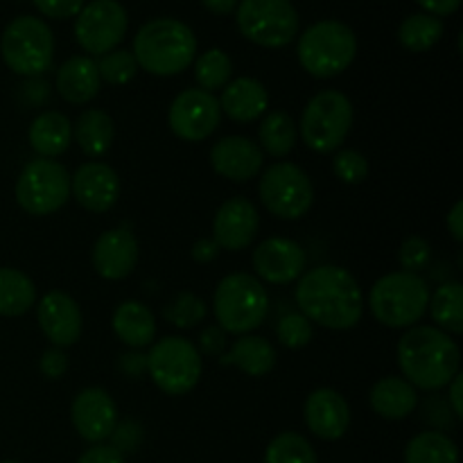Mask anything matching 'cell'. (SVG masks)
<instances>
[{
    "instance_id": "1",
    "label": "cell",
    "mask_w": 463,
    "mask_h": 463,
    "mask_svg": "<svg viewBox=\"0 0 463 463\" xmlns=\"http://www.w3.org/2000/svg\"><path fill=\"white\" fill-rule=\"evenodd\" d=\"M297 306L312 326L351 330L364 315V294L351 271L337 265H321L303 271L298 279Z\"/></svg>"
},
{
    "instance_id": "2",
    "label": "cell",
    "mask_w": 463,
    "mask_h": 463,
    "mask_svg": "<svg viewBox=\"0 0 463 463\" xmlns=\"http://www.w3.org/2000/svg\"><path fill=\"white\" fill-rule=\"evenodd\" d=\"M398 366L414 389L439 392L459 373L461 351L437 326H411L398 342Z\"/></svg>"
},
{
    "instance_id": "3",
    "label": "cell",
    "mask_w": 463,
    "mask_h": 463,
    "mask_svg": "<svg viewBox=\"0 0 463 463\" xmlns=\"http://www.w3.org/2000/svg\"><path fill=\"white\" fill-rule=\"evenodd\" d=\"M131 54L138 68L149 75H179L197 57V36L176 18H154L138 30Z\"/></svg>"
},
{
    "instance_id": "4",
    "label": "cell",
    "mask_w": 463,
    "mask_h": 463,
    "mask_svg": "<svg viewBox=\"0 0 463 463\" xmlns=\"http://www.w3.org/2000/svg\"><path fill=\"white\" fill-rule=\"evenodd\" d=\"M269 297L260 279L251 274H229L220 280L213 298L217 326L229 335H249L265 324Z\"/></svg>"
},
{
    "instance_id": "5",
    "label": "cell",
    "mask_w": 463,
    "mask_h": 463,
    "mask_svg": "<svg viewBox=\"0 0 463 463\" xmlns=\"http://www.w3.org/2000/svg\"><path fill=\"white\" fill-rule=\"evenodd\" d=\"M303 71L317 80H330L348 71L357 57V36L346 23L319 21L307 27L297 45Z\"/></svg>"
},
{
    "instance_id": "6",
    "label": "cell",
    "mask_w": 463,
    "mask_h": 463,
    "mask_svg": "<svg viewBox=\"0 0 463 463\" xmlns=\"http://www.w3.org/2000/svg\"><path fill=\"white\" fill-rule=\"evenodd\" d=\"M430 288L419 274L393 271L375 280L369 307L384 328H411L428 312Z\"/></svg>"
},
{
    "instance_id": "7",
    "label": "cell",
    "mask_w": 463,
    "mask_h": 463,
    "mask_svg": "<svg viewBox=\"0 0 463 463\" xmlns=\"http://www.w3.org/2000/svg\"><path fill=\"white\" fill-rule=\"evenodd\" d=\"M0 52L12 72L21 77H41L52 66V30L36 16L14 18L3 32Z\"/></svg>"
},
{
    "instance_id": "8",
    "label": "cell",
    "mask_w": 463,
    "mask_h": 463,
    "mask_svg": "<svg viewBox=\"0 0 463 463\" xmlns=\"http://www.w3.org/2000/svg\"><path fill=\"white\" fill-rule=\"evenodd\" d=\"M355 111L351 99L339 90H321L301 113V138L312 152L330 154L342 147L351 134Z\"/></svg>"
},
{
    "instance_id": "9",
    "label": "cell",
    "mask_w": 463,
    "mask_h": 463,
    "mask_svg": "<svg viewBox=\"0 0 463 463\" xmlns=\"http://www.w3.org/2000/svg\"><path fill=\"white\" fill-rule=\"evenodd\" d=\"M202 355L185 337H165L147 353V375L167 396H185L202 378Z\"/></svg>"
},
{
    "instance_id": "10",
    "label": "cell",
    "mask_w": 463,
    "mask_h": 463,
    "mask_svg": "<svg viewBox=\"0 0 463 463\" xmlns=\"http://www.w3.org/2000/svg\"><path fill=\"white\" fill-rule=\"evenodd\" d=\"M235 21L240 34L262 48H285L298 34V14L289 0H242Z\"/></svg>"
},
{
    "instance_id": "11",
    "label": "cell",
    "mask_w": 463,
    "mask_h": 463,
    "mask_svg": "<svg viewBox=\"0 0 463 463\" xmlns=\"http://www.w3.org/2000/svg\"><path fill=\"white\" fill-rule=\"evenodd\" d=\"M71 199V175L52 158H34L23 167L16 181V202L34 217L61 211Z\"/></svg>"
},
{
    "instance_id": "12",
    "label": "cell",
    "mask_w": 463,
    "mask_h": 463,
    "mask_svg": "<svg viewBox=\"0 0 463 463\" xmlns=\"http://www.w3.org/2000/svg\"><path fill=\"white\" fill-rule=\"evenodd\" d=\"M260 202L279 220H301L315 203V185L306 170L288 161L274 163L260 176Z\"/></svg>"
},
{
    "instance_id": "13",
    "label": "cell",
    "mask_w": 463,
    "mask_h": 463,
    "mask_svg": "<svg viewBox=\"0 0 463 463\" xmlns=\"http://www.w3.org/2000/svg\"><path fill=\"white\" fill-rule=\"evenodd\" d=\"M129 16L118 0H93L77 14L75 39L93 57L111 52L125 39Z\"/></svg>"
},
{
    "instance_id": "14",
    "label": "cell",
    "mask_w": 463,
    "mask_h": 463,
    "mask_svg": "<svg viewBox=\"0 0 463 463\" xmlns=\"http://www.w3.org/2000/svg\"><path fill=\"white\" fill-rule=\"evenodd\" d=\"M167 122L176 138L202 143L211 138L222 122L220 99L203 89H185L172 99Z\"/></svg>"
},
{
    "instance_id": "15",
    "label": "cell",
    "mask_w": 463,
    "mask_h": 463,
    "mask_svg": "<svg viewBox=\"0 0 463 463\" xmlns=\"http://www.w3.org/2000/svg\"><path fill=\"white\" fill-rule=\"evenodd\" d=\"M71 419L77 434L84 441L98 446V443L111 439L118 425V407L107 389L89 387L81 389L72 401Z\"/></svg>"
},
{
    "instance_id": "16",
    "label": "cell",
    "mask_w": 463,
    "mask_h": 463,
    "mask_svg": "<svg viewBox=\"0 0 463 463\" xmlns=\"http://www.w3.org/2000/svg\"><path fill=\"white\" fill-rule=\"evenodd\" d=\"M253 269L265 283H294L306 271V251L289 238H267L253 251Z\"/></svg>"
},
{
    "instance_id": "17",
    "label": "cell",
    "mask_w": 463,
    "mask_h": 463,
    "mask_svg": "<svg viewBox=\"0 0 463 463\" xmlns=\"http://www.w3.org/2000/svg\"><path fill=\"white\" fill-rule=\"evenodd\" d=\"M260 229V215L247 197H233L222 203L213 220V240L226 251H242Z\"/></svg>"
},
{
    "instance_id": "18",
    "label": "cell",
    "mask_w": 463,
    "mask_h": 463,
    "mask_svg": "<svg viewBox=\"0 0 463 463\" xmlns=\"http://www.w3.org/2000/svg\"><path fill=\"white\" fill-rule=\"evenodd\" d=\"M36 319L48 342L57 348H68L81 337V310L66 292H48L36 306Z\"/></svg>"
},
{
    "instance_id": "19",
    "label": "cell",
    "mask_w": 463,
    "mask_h": 463,
    "mask_svg": "<svg viewBox=\"0 0 463 463\" xmlns=\"http://www.w3.org/2000/svg\"><path fill=\"white\" fill-rule=\"evenodd\" d=\"M71 194L84 211L107 213L116 206L120 197V179L118 172L107 163L90 161L77 167L71 179Z\"/></svg>"
},
{
    "instance_id": "20",
    "label": "cell",
    "mask_w": 463,
    "mask_h": 463,
    "mask_svg": "<svg viewBox=\"0 0 463 463\" xmlns=\"http://www.w3.org/2000/svg\"><path fill=\"white\" fill-rule=\"evenodd\" d=\"M306 425L321 441H339L351 428V407L346 398L328 387L315 389L303 405Z\"/></svg>"
},
{
    "instance_id": "21",
    "label": "cell",
    "mask_w": 463,
    "mask_h": 463,
    "mask_svg": "<svg viewBox=\"0 0 463 463\" xmlns=\"http://www.w3.org/2000/svg\"><path fill=\"white\" fill-rule=\"evenodd\" d=\"M265 163L260 145L247 136H226L211 147V165L220 176L231 181L256 179Z\"/></svg>"
},
{
    "instance_id": "22",
    "label": "cell",
    "mask_w": 463,
    "mask_h": 463,
    "mask_svg": "<svg viewBox=\"0 0 463 463\" xmlns=\"http://www.w3.org/2000/svg\"><path fill=\"white\" fill-rule=\"evenodd\" d=\"M138 240L127 229H111L95 240L93 267L102 279L122 280L138 265Z\"/></svg>"
},
{
    "instance_id": "23",
    "label": "cell",
    "mask_w": 463,
    "mask_h": 463,
    "mask_svg": "<svg viewBox=\"0 0 463 463\" xmlns=\"http://www.w3.org/2000/svg\"><path fill=\"white\" fill-rule=\"evenodd\" d=\"M267 107H269V93L253 77H238L222 89L220 109L231 120L242 125L256 122L265 116Z\"/></svg>"
},
{
    "instance_id": "24",
    "label": "cell",
    "mask_w": 463,
    "mask_h": 463,
    "mask_svg": "<svg viewBox=\"0 0 463 463\" xmlns=\"http://www.w3.org/2000/svg\"><path fill=\"white\" fill-rule=\"evenodd\" d=\"M54 84H57V93L68 104H89L99 93L102 80H99L93 59L77 54L59 66Z\"/></svg>"
},
{
    "instance_id": "25",
    "label": "cell",
    "mask_w": 463,
    "mask_h": 463,
    "mask_svg": "<svg viewBox=\"0 0 463 463\" xmlns=\"http://www.w3.org/2000/svg\"><path fill=\"white\" fill-rule=\"evenodd\" d=\"M111 326L116 337L134 351L152 346L154 339H156V317L145 303H120L113 312Z\"/></svg>"
},
{
    "instance_id": "26",
    "label": "cell",
    "mask_w": 463,
    "mask_h": 463,
    "mask_svg": "<svg viewBox=\"0 0 463 463\" xmlns=\"http://www.w3.org/2000/svg\"><path fill=\"white\" fill-rule=\"evenodd\" d=\"M369 402L378 416L387 420H402L419 407V392L405 378L387 375L373 384Z\"/></svg>"
},
{
    "instance_id": "27",
    "label": "cell",
    "mask_w": 463,
    "mask_h": 463,
    "mask_svg": "<svg viewBox=\"0 0 463 463\" xmlns=\"http://www.w3.org/2000/svg\"><path fill=\"white\" fill-rule=\"evenodd\" d=\"M220 360V366H235L251 378H262L276 366V348L265 337L256 335H242Z\"/></svg>"
},
{
    "instance_id": "28",
    "label": "cell",
    "mask_w": 463,
    "mask_h": 463,
    "mask_svg": "<svg viewBox=\"0 0 463 463\" xmlns=\"http://www.w3.org/2000/svg\"><path fill=\"white\" fill-rule=\"evenodd\" d=\"M30 147L39 154L41 158L61 156L72 140V125L63 113L45 111L32 120L30 131H27Z\"/></svg>"
},
{
    "instance_id": "29",
    "label": "cell",
    "mask_w": 463,
    "mask_h": 463,
    "mask_svg": "<svg viewBox=\"0 0 463 463\" xmlns=\"http://www.w3.org/2000/svg\"><path fill=\"white\" fill-rule=\"evenodd\" d=\"M77 145L81 152L90 158H98L111 149L113 138H116V125L111 116L102 109H86L72 129Z\"/></svg>"
},
{
    "instance_id": "30",
    "label": "cell",
    "mask_w": 463,
    "mask_h": 463,
    "mask_svg": "<svg viewBox=\"0 0 463 463\" xmlns=\"http://www.w3.org/2000/svg\"><path fill=\"white\" fill-rule=\"evenodd\" d=\"M36 288L27 274L12 267H0V315L21 317L34 306Z\"/></svg>"
},
{
    "instance_id": "31",
    "label": "cell",
    "mask_w": 463,
    "mask_h": 463,
    "mask_svg": "<svg viewBox=\"0 0 463 463\" xmlns=\"http://www.w3.org/2000/svg\"><path fill=\"white\" fill-rule=\"evenodd\" d=\"M405 463H459V448L446 432L428 430L407 443Z\"/></svg>"
},
{
    "instance_id": "32",
    "label": "cell",
    "mask_w": 463,
    "mask_h": 463,
    "mask_svg": "<svg viewBox=\"0 0 463 463\" xmlns=\"http://www.w3.org/2000/svg\"><path fill=\"white\" fill-rule=\"evenodd\" d=\"M258 138H260V149L274 158L288 156L294 149L298 140V127L288 113L271 111L262 118L260 129H258Z\"/></svg>"
},
{
    "instance_id": "33",
    "label": "cell",
    "mask_w": 463,
    "mask_h": 463,
    "mask_svg": "<svg viewBox=\"0 0 463 463\" xmlns=\"http://www.w3.org/2000/svg\"><path fill=\"white\" fill-rule=\"evenodd\" d=\"M430 315L439 330L448 335L463 333V288L461 283H443L430 294Z\"/></svg>"
},
{
    "instance_id": "34",
    "label": "cell",
    "mask_w": 463,
    "mask_h": 463,
    "mask_svg": "<svg viewBox=\"0 0 463 463\" xmlns=\"http://www.w3.org/2000/svg\"><path fill=\"white\" fill-rule=\"evenodd\" d=\"M446 25L432 14H411L398 27V41L410 52H428L441 41Z\"/></svg>"
},
{
    "instance_id": "35",
    "label": "cell",
    "mask_w": 463,
    "mask_h": 463,
    "mask_svg": "<svg viewBox=\"0 0 463 463\" xmlns=\"http://www.w3.org/2000/svg\"><path fill=\"white\" fill-rule=\"evenodd\" d=\"M231 72H233L231 57L220 48L208 50L194 59V80H197L199 89L208 90V93L224 89L231 80Z\"/></svg>"
},
{
    "instance_id": "36",
    "label": "cell",
    "mask_w": 463,
    "mask_h": 463,
    "mask_svg": "<svg viewBox=\"0 0 463 463\" xmlns=\"http://www.w3.org/2000/svg\"><path fill=\"white\" fill-rule=\"evenodd\" d=\"M262 463H319L315 448L297 432H280L271 439Z\"/></svg>"
},
{
    "instance_id": "37",
    "label": "cell",
    "mask_w": 463,
    "mask_h": 463,
    "mask_svg": "<svg viewBox=\"0 0 463 463\" xmlns=\"http://www.w3.org/2000/svg\"><path fill=\"white\" fill-rule=\"evenodd\" d=\"M99 72V80L107 81L113 86H125L138 72V63H136L134 54L129 50H111V52L102 54V57L95 61Z\"/></svg>"
},
{
    "instance_id": "38",
    "label": "cell",
    "mask_w": 463,
    "mask_h": 463,
    "mask_svg": "<svg viewBox=\"0 0 463 463\" xmlns=\"http://www.w3.org/2000/svg\"><path fill=\"white\" fill-rule=\"evenodd\" d=\"M208 317V307L203 298H199L193 292H181L170 306L165 307V319L175 324L176 328H194L203 324Z\"/></svg>"
},
{
    "instance_id": "39",
    "label": "cell",
    "mask_w": 463,
    "mask_h": 463,
    "mask_svg": "<svg viewBox=\"0 0 463 463\" xmlns=\"http://www.w3.org/2000/svg\"><path fill=\"white\" fill-rule=\"evenodd\" d=\"M276 337H279V342L285 348L298 351V348H306L312 342V337H315V326L301 312H289V315H285L276 324Z\"/></svg>"
},
{
    "instance_id": "40",
    "label": "cell",
    "mask_w": 463,
    "mask_h": 463,
    "mask_svg": "<svg viewBox=\"0 0 463 463\" xmlns=\"http://www.w3.org/2000/svg\"><path fill=\"white\" fill-rule=\"evenodd\" d=\"M333 170L337 175V179H342L348 185H360L364 184L366 176H369V161L362 152L357 149H339L335 154Z\"/></svg>"
},
{
    "instance_id": "41",
    "label": "cell",
    "mask_w": 463,
    "mask_h": 463,
    "mask_svg": "<svg viewBox=\"0 0 463 463\" xmlns=\"http://www.w3.org/2000/svg\"><path fill=\"white\" fill-rule=\"evenodd\" d=\"M398 260H401L402 271H410V274H419L432 260V247L425 238L420 235H410V238L402 240L401 249H398Z\"/></svg>"
},
{
    "instance_id": "42",
    "label": "cell",
    "mask_w": 463,
    "mask_h": 463,
    "mask_svg": "<svg viewBox=\"0 0 463 463\" xmlns=\"http://www.w3.org/2000/svg\"><path fill=\"white\" fill-rule=\"evenodd\" d=\"M34 5L43 16L61 21V18L77 16L84 7V0H34Z\"/></svg>"
},
{
    "instance_id": "43",
    "label": "cell",
    "mask_w": 463,
    "mask_h": 463,
    "mask_svg": "<svg viewBox=\"0 0 463 463\" xmlns=\"http://www.w3.org/2000/svg\"><path fill=\"white\" fill-rule=\"evenodd\" d=\"M199 355L206 357H222L226 353V333L220 326H208L199 335Z\"/></svg>"
},
{
    "instance_id": "44",
    "label": "cell",
    "mask_w": 463,
    "mask_h": 463,
    "mask_svg": "<svg viewBox=\"0 0 463 463\" xmlns=\"http://www.w3.org/2000/svg\"><path fill=\"white\" fill-rule=\"evenodd\" d=\"M111 437H113V448H116L120 455H125V452H134L136 448L140 446V425L131 423V420H125V423L116 425Z\"/></svg>"
},
{
    "instance_id": "45",
    "label": "cell",
    "mask_w": 463,
    "mask_h": 463,
    "mask_svg": "<svg viewBox=\"0 0 463 463\" xmlns=\"http://www.w3.org/2000/svg\"><path fill=\"white\" fill-rule=\"evenodd\" d=\"M39 369L48 380L61 378V375L68 371V355L63 353V348H57V346L48 348V351L41 355Z\"/></svg>"
},
{
    "instance_id": "46",
    "label": "cell",
    "mask_w": 463,
    "mask_h": 463,
    "mask_svg": "<svg viewBox=\"0 0 463 463\" xmlns=\"http://www.w3.org/2000/svg\"><path fill=\"white\" fill-rule=\"evenodd\" d=\"M118 371L125 375L127 380H140L147 373V355L140 351H127L118 357Z\"/></svg>"
},
{
    "instance_id": "47",
    "label": "cell",
    "mask_w": 463,
    "mask_h": 463,
    "mask_svg": "<svg viewBox=\"0 0 463 463\" xmlns=\"http://www.w3.org/2000/svg\"><path fill=\"white\" fill-rule=\"evenodd\" d=\"M77 463H125V455H120L113 446L98 443V446L89 448Z\"/></svg>"
},
{
    "instance_id": "48",
    "label": "cell",
    "mask_w": 463,
    "mask_h": 463,
    "mask_svg": "<svg viewBox=\"0 0 463 463\" xmlns=\"http://www.w3.org/2000/svg\"><path fill=\"white\" fill-rule=\"evenodd\" d=\"M220 251L222 249L217 247L215 240L202 238L193 244V249H190V256H193V260L199 262V265H208V262H213L217 256H220Z\"/></svg>"
},
{
    "instance_id": "49",
    "label": "cell",
    "mask_w": 463,
    "mask_h": 463,
    "mask_svg": "<svg viewBox=\"0 0 463 463\" xmlns=\"http://www.w3.org/2000/svg\"><path fill=\"white\" fill-rule=\"evenodd\" d=\"M448 407L455 414V419H461L463 416V375L457 373L455 378L448 384Z\"/></svg>"
},
{
    "instance_id": "50",
    "label": "cell",
    "mask_w": 463,
    "mask_h": 463,
    "mask_svg": "<svg viewBox=\"0 0 463 463\" xmlns=\"http://www.w3.org/2000/svg\"><path fill=\"white\" fill-rule=\"evenodd\" d=\"M416 3L425 9V14H432V16L441 18L455 14L459 9L461 0H416Z\"/></svg>"
},
{
    "instance_id": "51",
    "label": "cell",
    "mask_w": 463,
    "mask_h": 463,
    "mask_svg": "<svg viewBox=\"0 0 463 463\" xmlns=\"http://www.w3.org/2000/svg\"><path fill=\"white\" fill-rule=\"evenodd\" d=\"M446 226L457 242H463V202H457L452 211L448 213Z\"/></svg>"
},
{
    "instance_id": "52",
    "label": "cell",
    "mask_w": 463,
    "mask_h": 463,
    "mask_svg": "<svg viewBox=\"0 0 463 463\" xmlns=\"http://www.w3.org/2000/svg\"><path fill=\"white\" fill-rule=\"evenodd\" d=\"M238 3L240 0H202L203 7H206L208 12L217 14V16H226V14L235 12Z\"/></svg>"
},
{
    "instance_id": "53",
    "label": "cell",
    "mask_w": 463,
    "mask_h": 463,
    "mask_svg": "<svg viewBox=\"0 0 463 463\" xmlns=\"http://www.w3.org/2000/svg\"><path fill=\"white\" fill-rule=\"evenodd\" d=\"M0 463H21V461H14V459H7V461H0Z\"/></svg>"
}]
</instances>
